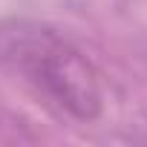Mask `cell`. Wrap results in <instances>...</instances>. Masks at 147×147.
I'll list each match as a JSON object with an SVG mask.
<instances>
[{
	"mask_svg": "<svg viewBox=\"0 0 147 147\" xmlns=\"http://www.w3.org/2000/svg\"><path fill=\"white\" fill-rule=\"evenodd\" d=\"M0 63L9 66L61 113L92 121L101 113V87L92 63L58 32L40 23L0 26Z\"/></svg>",
	"mask_w": 147,
	"mask_h": 147,
	"instance_id": "cell-1",
	"label": "cell"
}]
</instances>
